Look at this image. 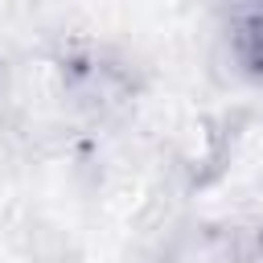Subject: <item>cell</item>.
<instances>
[{"label": "cell", "mask_w": 263, "mask_h": 263, "mask_svg": "<svg viewBox=\"0 0 263 263\" xmlns=\"http://www.w3.org/2000/svg\"><path fill=\"white\" fill-rule=\"evenodd\" d=\"M62 82H66L70 107L82 111V115H90V119L119 115L132 103V95H136L127 62L115 58V53H107V49H86V53L70 58L66 70H62Z\"/></svg>", "instance_id": "1"}]
</instances>
